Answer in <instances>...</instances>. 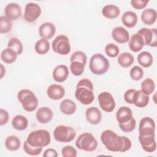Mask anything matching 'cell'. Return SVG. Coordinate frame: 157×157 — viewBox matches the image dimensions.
Returning a JSON list of instances; mask_svg holds the SVG:
<instances>
[{
	"instance_id": "30bf717a",
	"label": "cell",
	"mask_w": 157,
	"mask_h": 157,
	"mask_svg": "<svg viewBox=\"0 0 157 157\" xmlns=\"http://www.w3.org/2000/svg\"><path fill=\"white\" fill-rule=\"evenodd\" d=\"M41 13L42 10L39 4L34 2H29L25 6L23 18L25 21L33 23L40 17Z\"/></svg>"
},
{
	"instance_id": "7a4b0ae2",
	"label": "cell",
	"mask_w": 157,
	"mask_h": 157,
	"mask_svg": "<svg viewBox=\"0 0 157 157\" xmlns=\"http://www.w3.org/2000/svg\"><path fill=\"white\" fill-rule=\"evenodd\" d=\"M93 90V84L90 80L88 78L81 79L76 85L75 97L81 104L89 105L94 99Z\"/></svg>"
},
{
	"instance_id": "f546056e",
	"label": "cell",
	"mask_w": 157,
	"mask_h": 157,
	"mask_svg": "<svg viewBox=\"0 0 157 157\" xmlns=\"http://www.w3.org/2000/svg\"><path fill=\"white\" fill-rule=\"evenodd\" d=\"M17 53L13 50L6 48L1 53V60L6 64H12L14 63L17 58Z\"/></svg>"
},
{
	"instance_id": "cb8c5ba5",
	"label": "cell",
	"mask_w": 157,
	"mask_h": 157,
	"mask_svg": "<svg viewBox=\"0 0 157 157\" xmlns=\"http://www.w3.org/2000/svg\"><path fill=\"white\" fill-rule=\"evenodd\" d=\"M121 21L126 27L132 28L136 25L138 21V17L135 12L126 11L121 16Z\"/></svg>"
},
{
	"instance_id": "44dd1931",
	"label": "cell",
	"mask_w": 157,
	"mask_h": 157,
	"mask_svg": "<svg viewBox=\"0 0 157 157\" xmlns=\"http://www.w3.org/2000/svg\"><path fill=\"white\" fill-rule=\"evenodd\" d=\"M128 45L132 52L134 53L140 52L145 45L143 37L138 33L132 34L129 40Z\"/></svg>"
},
{
	"instance_id": "f6af8a7d",
	"label": "cell",
	"mask_w": 157,
	"mask_h": 157,
	"mask_svg": "<svg viewBox=\"0 0 157 157\" xmlns=\"http://www.w3.org/2000/svg\"><path fill=\"white\" fill-rule=\"evenodd\" d=\"M136 90L135 89H129L126 91V92L124 94V99L126 102L132 104L133 102V99H134V96L135 94Z\"/></svg>"
},
{
	"instance_id": "8fae6325",
	"label": "cell",
	"mask_w": 157,
	"mask_h": 157,
	"mask_svg": "<svg viewBox=\"0 0 157 157\" xmlns=\"http://www.w3.org/2000/svg\"><path fill=\"white\" fill-rule=\"evenodd\" d=\"M137 33L141 35L143 37L145 45H148L152 47H156L157 46V33L156 28L149 29L142 28Z\"/></svg>"
},
{
	"instance_id": "7bdbcfd3",
	"label": "cell",
	"mask_w": 157,
	"mask_h": 157,
	"mask_svg": "<svg viewBox=\"0 0 157 157\" xmlns=\"http://www.w3.org/2000/svg\"><path fill=\"white\" fill-rule=\"evenodd\" d=\"M61 155L64 157H76L77 151L74 147L71 145H66L62 148Z\"/></svg>"
},
{
	"instance_id": "9a60e30c",
	"label": "cell",
	"mask_w": 157,
	"mask_h": 157,
	"mask_svg": "<svg viewBox=\"0 0 157 157\" xmlns=\"http://www.w3.org/2000/svg\"><path fill=\"white\" fill-rule=\"evenodd\" d=\"M85 118L90 124L96 125L102 120V113L96 107H90L85 111Z\"/></svg>"
},
{
	"instance_id": "bcb514c9",
	"label": "cell",
	"mask_w": 157,
	"mask_h": 157,
	"mask_svg": "<svg viewBox=\"0 0 157 157\" xmlns=\"http://www.w3.org/2000/svg\"><path fill=\"white\" fill-rule=\"evenodd\" d=\"M9 119V114L6 110L1 109L0 110V125L2 126L8 122Z\"/></svg>"
},
{
	"instance_id": "8d00e7d4",
	"label": "cell",
	"mask_w": 157,
	"mask_h": 157,
	"mask_svg": "<svg viewBox=\"0 0 157 157\" xmlns=\"http://www.w3.org/2000/svg\"><path fill=\"white\" fill-rule=\"evenodd\" d=\"M23 150L26 154L29 155L37 156L41 153L42 151V147L32 146L26 140L23 144Z\"/></svg>"
},
{
	"instance_id": "ac0fdd59",
	"label": "cell",
	"mask_w": 157,
	"mask_h": 157,
	"mask_svg": "<svg viewBox=\"0 0 157 157\" xmlns=\"http://www.w3.org/2000/svg\"><path fill=\"white\" fill-rule=\"evenodd\" d=\"M48 97L52 100H59L65 95V90L64 87L58 84L50 85L47 90Z\"/></svg>"
},
{
	"instance_id": "4316f807",
	"label": "cell",
	"mask_w": 157,
	"mask_h": 157,
	"mask_svg": "<svg viewBox=\"0 0 157 157\" xmlns=\"http://www.w3.org/2000/svg\"><path fill=\"white\" fill-rule=\"evenodd\" d=\"M102 14L109 19H115L120 14V8L113 4L105 5L102 9Z\"/></svg>"
},
{
	"instance_id": "f1b7e54d",
	"label": "cell",
	"mask_w": 157,
	"mask_h": 157,
	"mask_svg": "<svg viewBox=\"0 0 157 157\" xmlns=\"http://www.w3.org/2000/svg\"><path fill=\"white\" fill-rule=\"evenodd\" d=\"M137 62L143 67H149L152 65L153 62V56L150 52L143 51L138 55Z\"/></svg>"
},
{
	"instance_id": "74e56055",
	"label": "cell",
	"mask_w": 157,
	"mask_h": 157,
	"mask_svg": "<svg viewBox=\"0 0 157 157\" xmlns=\"http://www.w3.org/2000/svg\"><path fill=\"white\" fill-rule=\"evenodd\" d=\"M12 26V21L6 16L0 17V33L1 34L9 33Z\"/></svg>"
},
{
	"instance_id": "2e32d148",
	"label": "cell",
	"mask_w": 157,
	"mask_h": 157,
	"mask_svg": "<svg viewBox=\"0 0 157 157\" xmlns=\"http://www.w3.org/2000/svg\"><path fill=\"white\" fill-rule=\"evenodd\" d=\"M4 15L10 20H17L21 15V9L17 3H9L5 7Z\"/></svg>"
},
{
	"instance_id": "e0dca14e",
	"label": "cell",
	"mask_w": 157,
	"mask_h": 157,
	"mask_svg": "<svg viewBox=\"0 0 157 157\" xmlns=\"http://www.w3.org/2000/svg\"><path fill=\"white\" fill-rule=\"evenodd\" d=\"M56 27L51 22H45L39 28V34L42 39H50L55 34Z\"/></svg>"
},
{
	"instance_id": "52a82bcc",
	"label": "cell",
	"mask_w": 157,
	"mask_h": 157,
	"mask_svg": "<svg viewBox=\"0 0 157 157\" xmlns=\"http://www.w3.org/2000/svg\"><path fill=\"white\" fill-rule=\"evenodd\" d=\"M53 136L56 141L67 143L72 141L75 139L76 132L72 127L66 125H58L54 129Z\"/></svg>"
},
{
	"instance_id": "d4e9b609",
	"label": "cell",
	"mask_w": 157,
	"mask_h": 157,
	"mask_svg": "<svg viewBox=\"0 0 157 157\" xmlns=\"http://www.w3.org/2000/svg\"><path fill=\"white\" fill-rule=\"evenodd\" d=\"M150 98L148 95L143 93L141 90H136L134 96L132 104L139 108L146 107L149 103Z\"/></svg>"
},
{
	"instance_id": "ee69618b",
	"label": "cell",
	"mask_w": 157,
	"mask_h": 157,
	"mask_svg": "<svg viewBox=\"0 0 157 157\" xmlns=\"http://www.w3.org/2000/svg\"><path fill=\"white\" fill-rule=\"evenodd\" d=\"M148 2L149 1L147 0H131L130 2L132 7L138 10L145 8Z\"/></svg>"
},
{
	"instance_id": "e575fe53",
	"label": "cell",
	"mask_w": 157,
	"mask_h": 157,
	"mask_svg": "<svg viewBox=\"0 0 157 157\" xmlns=\"http://www.w3.org/2000/svg\"><path fill=\"white\" fill-rule=\"evenodd\" d=\"M7 48H11L15 51L18 55H21L23 51L22 42L17 37H12L9 40L7 43Z\"/></svg>"
},
{
	"instance_id": "5b68a950",
	"label": "cell",
	"mask_w": 157,
	"mask_h": 157,
	"mask_svg": "<svg viewBox=\"0 0 157 157\" xmlns=\"http://www.w3.org/2000/svg\"><path fill=\"white\" fill-rule=\"evenodd\" d=\"M26 141L32 146L44 147L51 142L50 133L45 129H37L31 131L27 137Z\"/></svg>"
},
{
	"instance_id": "b9f144b4",
	"label": "cell",
	"mask_w": 157,
	"mask_h": 157,
	"mask_svg": "<svg viewBox=\"0 0 157 157\" xmlns=\"http://www.w3.org/2000/svg\"><path fill=\"white\" fill-rule=\"evenodd\" d=\"M70 61L71 62L74 61H79L85 66L87 61V56L86 54L82 51H75L71 56Z\"/></svg>"
},
{
	"instance_id": "d590c367",
	"label": "cell",
	"mask_w": 157,
	"mask_h": 157,
	"mask_svg": "<svg viewBox=\"0 0 157 157\" xmlns=\"http://www.w3.org/2000/svg\"><path fill=\"white\" fill-rule=\"evenodd\" d=\"M85 65L77 61H74L71 62L70 64V70L72 74L75 76H80L81 75L85 70Z\"/></svg>"
},
{
	"instance_id": "8992f818",
	"label": "cell",
	"mask_w": 157,
	"mask_h": 157,
	"mask_svg": "<svg viewBox=\"0 0 157 157\" xmlns=\"http://www.w3.org/2000/svg\"><path fill=\"white\" fill-rule=\"evenodd\" d=\"M75 146L79 150L91 152L97 148L98 141L92 134L83 132L76 139Z\"/></svg>"
},
{
	"instance_id": "ffe728a7",
	"label": "cell",
	"mask_w": 157,
	"mask_h": 157,
	"mask_svg": "<svg viewBox=\"0 0 157 157\" xmlns=\"http://www.w3.org/2000/svg\"><path fill=\"white\" fill-rule=\"evenodd\" d=\"M53 116L51 109L48 107H41L39 108L36 113L37 120L42 124H46L50 122Z\"/></svg>"
},
{
	"instance_id": "d6a6232c",
	"label": "cell",
	"mask_w": 157,
	"mask_h": 157,
	"mask_svg": "<svg viewBox=\"0 0 157 157\" xmlns=\"http://www.w3.org/2000/svg\"><path fill=\"white\" fill-rule=\"evenodd\" d=\"M35 52L39 55H45L50 50V43L47 39H40L38 40L34 45Z\"/></svg>"
},
{
	"instance_id": "836d02e7",
	"label": "cell",
	"mask_w": 157,
	"mask_h": 157,
	"mask_svg": "<svg viewBox=\"0 0 157 157\" xmlns=\"http://www.w3.org/2000/svg\"><path fill=\"white\" fill-rule=\"evenodd\" d=\"M141 91L147 95L151 94L155 89V83L153 79L147 78L142 81L140 85Z\"/></svg>"
},
{
	"instance_id": "603a6c76",
	"label": "cell",
	"mask_w": 157,
	"mask_h": 157,
	"mask_svg": "<svg viewBox=\"0 0 157 157\" xmlns=\"http://www.w3.org/2000/svg\"><path fill=\"white\" fill-rule=\"evenodd\" d=\"M141 20L147 25H151L154 24L156 20L157 13L156 11L151 8H148L144 10L141 13Z\"/></svg>"
},
{
	"instance_id": "6da1fadb",
	"label": "cell",
	"mask_w": 157,
	"mask_h": 157,
	"mask_svg": "<svg viewBox=\"0 0 157 157\" xmlns=\"http://www.w3.org/2000/svg\"><path fill=\"white\" fill-rule=\"evenodd\" d=\"M101 140L106 149L112 152H125L132 146L129 138L119 136L111 129H105L101 133Z\"/></svg>"
},
{
	"instance_id": "4fadbf2b",
	"label": "cell",
	"mask_w": 157,
	"mask_h": 157,
	"mask_svg": "<svg viewBox=\"0 0 157 157\" xmlns=\"http://www.w3.org/2000/svg\"><path fill=\"white\" fill-rule=\"evenodd\" d=\"M155 134V123L153 119L149 117L142 118L139 125V134L148 135Z\"/></svg>"
},
{
	"instance_id": "7dc6e473",
	"label": "cell",
	"mask_w": 157,
	"mask_h": 157,
	"mask_svg": "<svg viewBox=\"0 0 157 157\" xmlns=\"http://www.w3.org/2000/svg\"><path fill=\"white\" fill-rule=\"evenodd\" d=\"M58 156L57 151L53 148H47L43 154L44 157H57Z\"/></svg>"
},
{
	"instance_id": "3957f363",
	"label": "cell",
	"mask_w": 157,
	"mask_h": 157,
	"mask_svg": "<svg viewBox=\"0 0 157 157\" xmlns=\"http://www.w3.org/2000/svg\"><path fill=\"white\" fill-rule=\"evenodd\" d=\"M17 99L26 112H33L38 106L37 98L32 91L28 89L20 90L17 94Z\"/></svg>"
},
{
	"instance_id": "484cf974",
	"label": "cell",
	"mask_w": 157,
	"mask_h": 157,
	"mask_svg": "<svg viewBox=\"0 0 157 157\" xmlns=\"http://www.w3.org/2000/svg\"><path fill=\"white\" fill-rule=\"evenodd\" d=\"M59 109L63 114L71 115L75 112L77 110V105L72 100L66 99L61 102L59 104Z\"/></svg>"
},
{
	"instance_id": "1f68e13d",
	"label": "cell",
	"mask_w": 157,
	"mask_h": 157,
	"mask_svg": "<svg viewBox=\"0 0 157 157\" xmlns=\"http://www.w3.org/2000/svg\"><path fill=\"white\" fill-rule=\"evenodd\" d=\"M20 146L21 141L15 136H9L5 140V147L10 151H16L20 148Z\"/></svg>"
},
{
	"instance_id": "277c9868",
	"label": "cell",
	"mask_w": 157,
	"mask_h": 157,
	"mask_svg": "<svg viewBox=\"0 0 157 157\" xmlns=\"http://www.w3.org/2000/svg\"><path fill=\"white\" fill-rule=\"evenodd\" d=\"M110 67V63L108 60L102 54L96 53L91 56L89 68L91 72L98 75H101L105 74Z\"/></svg>"
},
{
	"instance_id": "60d3db41",
	"label": "cell",
	"mask_w": 157,
	"mask_h": 157,
	"mask_svg": "<svg viewBox=\"0 0 157 157\" xmlns=\"http://www.w3.org/2000/svg\"><path fill=\"white\" fill-rule=\"evenodd\" d=\"M119 127L121 131L124 132H130L134 130L136 126V120L132 117L129 121L124 123L118 124Z\"/></svg>"
},
{
	"instance_id": "ba28073f",
	"label": "cell",
	"mask_w": 157,
	"mask_h": 157,
	"mask_svg": "<svg viewBox=\"0 0 157 157\" xmlns=\"http://www.w3.org/2000/svg\"><path fill=\"white\" fill-rule=\"evenodd\" d=\"M52 47L55 53L61 55H67L71 50L69 38L64 34L58 35L52 41Z\"/></svg>"
},
{
	"instance_id": "f35d334b",
	"label": "cell",
	"mask_w": 157,
	"mask_h": 157,
	"mask_svg": "<svg viewBox=\"0 0 157 157\" xmlns=\"http://www.w3.org/2000/svg\"><path fill=\"white\" fill-rule=\"evenodd\" d=\"M105 52L108 56L115 58L119 55L120 49L117 45L113 43H109L105 47Z\"/></svg>"
},
{
	"instance_id": "4dcf8cb0",
	"label": "cell",
	"mask_w": 157,
	"mask_h": 157,
	"mask_svg": "<svg viewBox=\"0 0 157 157\" xmlns=\"http://www.w3.org/2000/svg\"><path fill=\"white\" fill-rule=\"evenodd\" d=\"M117 61L121 67L126 68L129 67L134 63V58L128 52H123L118 55Z\"/></svg>"
},
{
	"instance_id": "9c48e42d",
	"label": "cell",
	"mask_w": 157,
	"mask_h": 157,
	"mask_svg": "<svg viewBox=\"0 0 157 157\" xmlns=\"http://www.w3.org/2000/svg\"><path fill=\"white\" fill-rule=\"evenodd\" d=\"M98 101L100 107L103 111L110 113L112 112L115 107V101L113 96L107 91L101 93L98 98Z\"/></svg>"
},
{
	"instance_id": "ab89813d",
	"label": "cell",
	"mask_w": 157,
	"mask_h": 157,
	"mask_svg": "<svg viewBox=\"0 0 157 157\" xmlns=\"http://www.w3.org/2000/svg\"><path fill=\"white\" fill-rule=\"evenodd\" d=\"M129 75L132 80L138 81L144 77V71L142 67L138 66H134L131 69Z\"/></svg>"
},
{
	"instance_id": "d6986e66",
	"label": "cell",
	"mask_w": 157,
	"mask_h": 157,
	"mask_svg": "<svg viewBox=\"0 0 157 157\" xmlns=\"http://www.w3.org/2000/svg\"><path fill=\"white\" fill-rule=\"evenodd\" d=\"M69 69L64 64H59L55 67L52 72L53 80L58 83L64 82L68 77Z\"/></svg>"
},
{
	"instance_id": "c3c4849f",
	"label": "cell",
	"mask_w": 157,
	"mask_h": 157,
	"mask_svg": "<svg viewBox=\"0 0 157 157\" xmlns=\"http://www.w3.org/2000/svg\"><path fill=\"white\" fill-rule=\"evenodd\" d=\"M1 68H0V78H2V77H4V75H5V73H6V69H5V67L2 64H1Z\"/></svg>"
},
{
	"instance_id": "5bb4252c",
	"label": "cell",
	"mask_w": 157,
	"mask_h": 157,
	"mask_svg": "<svg viewBox=\"0 0 157 157\" xmlns=\"http://www.w3.org/2000/svg\"><path fill=\"white\" fill-rule=\"evenodd\" d=\"M113 39L117 43L125 44L129 40V34L127 29L122 26H116L111 33Z\"/></svg>"
},
{
	"instance_id": "83f0119b",
	"label": "cell",
	"mask_w": 157,
	"mask_h": 157,
	"mask_svg": "<svg viewBox=\"0 0 157 157\" xmlns=\"http://www.w3.org/2000/svg\"><path fill=\"white\" fill-rule=\"evenodd\" d=\"M12 125L17 131H23L28 127V120L22 115H17L12 120Z\"/></svg>"
},
{
	"instance_id": "7c38bea8",
	"label": "cell",
	"mask_w": 157,
	"mask_h": 157,
	"mask_svg": "<svg viewBox=\"0 0 157 157\" xmlns=\"http://www.w3.org/2000/svg\"><path fill=\"white\" fill-rule=\"evenodd\" d=\"M139 141L142 149L147 153L154 152L156 149L155 134L148 135L139 134Z\"/></svg>"
},
{
	"instance_id": "7402d4cb",
	"label": "cell",
	"mask_w": 157,
	"mask_h": 157,
	"mask_svg": "<svg viewBox=\"0 0 157 157\" xmlns=\"http://www.w3.org/2000/svg\"><path fill=\"white\" fill-rule=\"evenodd\" d=\"M132 117L131 109L126 106L120 107L116 112V120L118 124L126 123L129 121Z\"/></svg>"
}]
</instances>
